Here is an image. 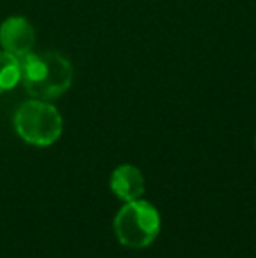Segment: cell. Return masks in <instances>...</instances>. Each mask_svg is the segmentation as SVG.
Listing matches in <instances>:
<instances>
[{
  "instance_id": "cell-1",
  "label": "cell",
  "mask_w": 256,
  "mask_h": 258,
  "mask_svg": "<svg viewBox=\"0 0 256 258\" xmlns=\"http://www.w3.org/2000/svg\"><path fill=\"white\" fill-rule=\"evenodd\" d=\"M21 81L34 99L51 100L63 95L72 85V65L60 53H28L20 58Z\"/></svg>"
},
{
  "instance_id": "cell-2",
  "label": "cell",
  "mask_w": 256,
  "mask_h": 258,
  "mask_svg": "<svg viewBox=\"0 0 256 258\" xmlns=\"http://www.w3.org/2000/svg\"><path fill=\"white\" fill-rule=\"evenodd\" d=\"M113 227L121 246L130 249H144L153 244L160 234V213L151 202L142 199L125 202L114 216Z\"/></svg>"
},
{
  "instance_id": "cell-3",
  "label": "cell",
  "mask_w": 256,
  "mask_h": 258,
  "mask_svg": "<svg viewBox=\"0 0 256 258\" xmlns=\"http://www.w3.org/2000/svg\"><path fill=\"white\" fill-rule=\"evenodd\" d=\"M14 126L25 143L34 146H51L62 136L63 119L55 105L35 99L18 109Z\"/></svg>"
},
{
  "instance_id": "cell-4",
  "label": "cell",
  "mask_w": 256,
  "mask_h": 258,
  "mask_svg": "<svg viewBox=\"0 0 256 258\" xmlns=\"http://www.w3.org/2000/svg\"><path fill=\"white\" fill-rule=\"evenodd\" d=\"M0 44L4 51L18 58L32 53L35 44V30L23 16H11L0 25Z\"/></svg>"
},
{
  "instance_id": "cell-5",
  "label": "cell",
  "mask_w": 256,
  "mask_h": 258,
  "mask_svg": "<svg viewBox=\"0 0 256 258\" xmlns=\"http://www.w3.org/2000/svg\"><path fill=\"white\" fill-rule=\"evenodd\" d=\"M111 190L120 201L132 202L144 195L146 181H144L142 172L137 167L125 163V165L114 169V172L111 174Z\"/></svg>"
},
{
  "instance_id": "cell-6",
  "label": "cell",
  "mask_w": 256,
  "mask_h": 258,
  "mask_svg": "<svg viewBox=\"0 0 256 258\" xmlns=\"http://www.w3.org/2000/svg\"><path fill=\"white\" fill-rule=\"evenodd\" d=\"M21 81L20 58L7 51H0V93L13 90Z\"/></svg>"
},
{
  "instance_id": "cell-7",
  "label": "cell",
  "mask_w": 256,
  "mask_h": 258,
  "mask_svg": "<svg viewBox=\"0 0 256 258\" xmlns=\"http://www.w3.org/2000/svg\"><path fill=\"white\" fill-rule=\"evenodd\" d=\"M254 148H256V137H254Z\"/></svg>"
}]
</instances>
